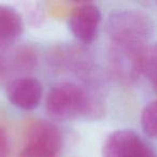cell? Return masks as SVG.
Wrapping results in <instances>:
<instances>
[{"label":"cell","instance_id":"6","mask_svg":"<svg viewBox=\"0 0 157 157\" xmlns=\"http://www.w3.org/2000/svg\"><path fill=\"white\" fill-rule=\"evenodd\" d=\"M43 95L42 84L30 76L13 78L7 86L9 101L18 109L31 111L40 105Z\"/></svg>","mask_w":157,"mask_h":157},{"label":"cell","instance_id":"2","mask_svg":"<svg viewBox=\"0 0 157 157\" xmlns=\"http://www.w3.org/2000/svg\"><path fill=\"white\" fill-rule=\"evenodd\" d=\"M108 33L123 53L139 57L147 46L152 26L147 18L139 12L122 10L110 15Z\"/></svg>","mask_w":157,"mask_h":157},{"label":"cell","instance_id":"3","mask_svg":"<svg viewBox=\"0 0 157 157\" xmlns=\"http://www.w3.org/2000/svg\"><path fill=\"white\" fill-rule=\"evenodd\" d=\"M63 140L60 130L48 122H37L29 128L17 157H60Z\"/></svg>","mask_w":157,"mask_h":157},{"label":"cell","instance_id":"7","mask_svg":"<svg viewBox=\"0 0 157 157\" xmlns=\"http://www.w3.org/2000/svg\"><path fill=\"white\" fill-rule=\"evenodd\" d=\"M24 24L21 15L11 7L0 6V50L11 48L22 36Z\"/></svg>","mask_w":157,"mask_h":157},{"label":"cell","instance_id":"11","mask_svg":"<svg viewBox=\"0 0 157 157\" xmlns=\"http://www.w3.org/2000/svg\"><path fill=\"white\" fill-rule=\"evenodd\" d=\"M11 154V144L7 130L0 126V157H10Z\"/></svg>","mask_w":157,"mask_h":157},{"label":"cell","instance_id":"1","mask_svg":"<svg viewBox=\"0 0 157 157\" xmlns=\"http://www.w3.org/2000/svg\"><path fill=\"white\" fill-rule=\"evenodd\" d=\"M45 109L56 121L78 117H97L102 112L101 103L80 85L63 82L54 85L46 96Z\"/></svg>","mask_w":157,"mask_h":157},{"label":"cell","instance_id":"10","mask_svg":"<svg viewBox=\"0 0 157 157\" xmlns=\"http://www.w3.org/2000/svg\"><path fill=\"white\" fill-rule=\"evenodd\" d=\"M157 108L156 101L153 100L144 107L141 115V124L143 131L150 138H155L157 132Z\"/></svg>","mask_w":157,"mask_h":157},{"label":"cell","instance_id":"4","mask_svg":"<svg viewBox=\"0 0 157 157\" xmlns=\"http://www.w3.org/2000/svg\"><path fill=\"white\" fill-rule=\"evenodd\" d=\"M102 155L103 157H155L150 144L130 129L111 133L102 146Z\"/></svg>","mask_w":157,"mask_h":157},{"label":"cell","instance_id":"5","mask_svg":"<svg viewBox=\"0 0 157 157\" xmlns=\"http://www.w3.org/2000/svg\"><path fill=\"white\" fill-rule=\"evenodd\" d=\"M101 23V12L92 3H83L75 7L69 16V28L73 36L84 43H90L98 35Z\"/></svg>","mask_w":157,"mask_h":157},{"label":"cell","instance_id":"9","mask_svg":"<svg viewBox=\"0 0 157 157\" xmlns=\"http://www.w3.org/2000/svg\"><path fill=\"white\" fill-rule=\"evenodd\" d=\"M138 69L144 74L151 82L152 86H155L156 82V48L154 44L147 45L142 52L138 63Z\"/></svg>","mask_w":157,"mask_h":157},{"label":"cell","instance_id":"8","mask_svg":"<svg viewBox=\"0 0 157 157\" xmlns=\"http://www.w3.org/2000/svg\"><path fill=\"white\" fill-rule=\"evenodd\" d=\"M35 55L30 48H16L0 54V80H5L13 74L27 71L33 67Z\"/></svg>","mask_w":157,"mask_h":157}]
</instances>
